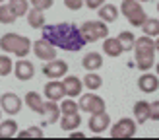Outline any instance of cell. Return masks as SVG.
<instances>
[{
	"mask_svg": "<svg viewBox=\"0 0 159 140\" xmlns=\"http://www.w3.org/2000/svg\"><path fill=\"white\" fill-rule=\"evenodd\" d=\"M16 20V14L12 12V8L8 6V4H0V23H4V26H8V23H14Z\"/></svg>",
	"mask_w": 159,
	"mask_h": 140,
	"instance_id": "31",
	"label": "cell"
},
{
	"mask_svg": "<svg viewBox=\"0 0 159 140\" xmlns=\"http://www.w3.org/2000/svg\"><path fill=\"white\" fill-rule=\"evenodd\" d=\"M138 88H140V91H144V93H155L157 88H159L157 74L148 72V70H146V72L138 78Z\"/></svg>",
	"mask_w": 159,
	"mask_h": 140,
	"instance_id": "14",
	"label": "cell"
},
{
	"mask_svg": "<svg viewBox=\"0 0 159 140\" xmlns=\"http://www.w3.org/2000/svg\"><path fill=\"white\" fill-rule=\"evenodd\" d=\"M60 128L64 132H70V130H76L80 124H82V117H80V111L78 113H70V115H60Z\"/></svg>",
	"mask_w": 159,
	"mask_h": 140,
	"instance_id": "20",
	"label": "cell"
},
{
	"mask_svg": "<svg viewBox=\"0 0 159 140\" xmlns=\"http://www.w3.org/2000/svg\"><path fill=\"white\" fill-rule=\"evenodd\" d=\"M0 109H2V113L10 115V117L18 115L21 111V97L14 91L2 93V96H0Z\"/></svg>",
	"mask_w": 159,
	"mask_h": 140,
	"instance_id": "8",
	"label": "cell"
},
{
	"mask_svg": "<svg viewBox=\"0 0 159 140\" xmlns=\"http://www.w3.org/2000/svg\"><path fill=\"white\" fill-rule=\"evenodd\" d=\"M116 39L120 41V45H122L124 51H132L134 41H136V35H134L132 31H120V33L116 35Z\"/></svg>",
	"mask_w": 159,
	"mask_h": 140,
	"instance_id": "30",
	"label": "cell"
},
{
	"mask_svg": "<svg viewBox=\"0 0 159 140\" xmlns=\"http://www.w3.org/2000/svg\"><path fill=\"white\" fill-rule=\"evenodd\" d=\"M12 72L16 74V78H18L20 82H27V80H31V78L35 76V66H33V62H29L25 58H20L14 64Z\"/></svg>",
	"mask_w": 159,
	"mask_h": 140,
	"instance_id": "11",
	"label": "cell"
},
{
	"mask_svg": "<svg viewBox=\"0 0 159 140\" xmlns=\"http://www.w3.org/2000/svg\"><path fill=\"white\" fill-rule=\"evenodd\" d=\"M0 121H2V109H0Z\"/></svg>",
	"mask_w": 159,
	"mask_h": 140,
	"instance_id": "40",
	"label": "cell"
},
{
	"mask_svg": "<svg viewBox=\"0 0 159 140\" xmlns=\"http://www.w3.org/2000/svg\"><path fill=\"white\" fill-rule=\"evenodd\" d=\"M97 14H99V20L105 21V23H113L120 16V12H118V8L115 4H105V2L97 8Z\"/></svg>",
	"mask_w": 159,
	"mask_h": 140,
	"instance_id": "17",
	"label": "cell"
},
{
	"mask_svg": "<svg viewBox=\"0 0 159 140\" xmlns=\"http://www.w3.org/2000/svg\"><path fill=\"white\" fill-rule=\"evenodd\" d=\"M70 138H85V134L84 132H72L70 130Z\"/></svg>",
	"mask_w": 159,
	"mask_h": 140,
	"instance_id": "38",
	"label": "cell"
},
{
	"mask_svg": "<svg viewBox=\"0 0 159 140\" xmlns=\"http://www.w3.org/2000/svg\"><path fill=\"white\" fill-rule=\"evenodd\" d=\"M45 97L51 99V101H60L62 97H66L62 80H49L45 84Z\"/></svg>",
	"mask_w": 159,
	"mask_h": 140,
	"instance_id": "12",
	"label": "cell"
},
{
	"mask_svg": "<svg viewBox=\"0 0 159 140\" xmlns=\"http://www.w3.org/2000/svg\"><path fill=\"white\" fill-rule=\"evenodd\" d=\"M23 101H25V105L31 109V111L41 113V107H43V97L39 96V91H27V93H25V97H23Z\"/></svg>",
	"mask_w": 159,
	"mask_h": 140,
	"instance_id": "24",
	"label": "cell"
},
{
	"mask_svg": "<svg viewBox=\"0 0 159 140\" xmlns=\"http://www.w3.org/2000/svg\"><path fill=\"white\" fill-rule=\"evenodd\" d=\"M2 2H6V0H0V4H2Z\"/></svg>",
	"mask_w": 159,
	"mask_h": 140,
	"instance_id": "41",
	"label": "cell"
},
{
	"mask_svg": "<svg viewBox=\"0 0 159 140\" xmlns=\"http://www.w3.org/2000/svg\"><path fill=\"white\" fill-rule=\"evenodd\" d=\"M149 119L152 121L159 119V101H152L149 103Z\"/></svg>",
	"mask_w": 159,
	"mask_h": 140,
	"instance_id": "35",
	"label": "cell"
},
{
	"mask_svg": "<svg viewBox=\"0 0 159 140\" xmlns=\"http://www.w3.org/2000/svg\"><path fill=\"white\" fill-rule=\"evenodd\" d=\"M134 117L136 124H144L149 119V101H136L134 103Z\"/></svg>",
	"mask_w": 159,
	"mask_h": 140,
	"instance_id": "23",
	"label": "cell"
},
{
	"mask_svg": "<svg viewBox=\"0 0 159 140\" xmlns=\"http://www.w3.org/2000/svg\"><path fill=\"white\" fill-rule=\"evenodd\" d=\"M14 68V62L8 54H0V76H10Z\"/></svg>",
	"mask_w": 159,
	"mask_h": 140,
	"instance_id": "33",
	"label": "cell"
},
{
	"mask_svg": "<svg viewBox=\"0 0 159 140\" xmlns=\"http://www.w3.org/2000/svg\"><path fill=\"white\" fill-rule=\"evenodd\" d=\"M82 66L85 70H89V72H95V70H99L103 66V54L93 51V53H87L85 57L82 58Z\"/></svg>",
	"mask_w": 159,
	"mask_h": 140,
	"instance_id": "19",
	"label": "cell"
},
{
	"mask_svg": "<svg viewBox=\"0 0 159 140\" xmlns=\"http://www.w3.org/2000/svg\"><path fill=\"white\" fill-rule=\"evenodd\" d=\"M68 74V62L60 58L47 60L43 64V76H47L49 80H60Z\"/></svg>",
	"mask_w": 159,
	"mask_h": 140,
	"instance_id": "7",
	"label": "cell"
},
{
	"mask_svg": "<svg viewBox=\"0 0 159 140\" xmlns=\"http://www.w3.org/2000/svg\"><path fill=\"white\" fill-rule=\"evenodd\" d=\"M111 128V138H134L136 136V121H132L130 117H122L120 121H116Z\"/></svg>",
	"mask_w": 159,
	"mask_h": 140,
	"instance_id": "6",
	"label": "cell"
},
{
	"mask_svg": "<svg viewBox=\"0 0 159 140\" xmlns=\"http://www.w3.org/2000/svg\"><path fill=\"white\" fill-rule=\"evenodd\" d=\"M103 2H105V0H84V4L89 8V10H97Z\"/></svg>",
	"mask_w": 159,
	"mask_h": 140,
	"instance_id": "37",
	"label": "cell"
},
{
	"mask_svg": "<svg viewBox=\"0 0 159 140\" xmlns=\"http://www.w3.org/2000/svg\"><path fill=\"white\" fill-rule=\"evenodd\" d=\"M43 39H47L54 49H62V51H82L87 45L84 39L80 26L72 21H62V23H54V26H43Z\"/></svg>",
	"mask_w": 159,
	"mask_h": 140,
	"instance_id": "1",
	"label": "cell"
},
{
	"mask_svg": "<svg viewBox=\"0 0 159 140\" xmlns=\"http://www.w3.org/2000/svg\"><path fill=\"white\" fill-rule=\"evenodd\" d=\"M80 31H82V35L87 43H95V41H99V39H105L109 35V26L105 21H84L82 26H80Z\"/></svg>",
	"mask_w": 159,
	"mask_h": 140,
	"instance_id": "4",
	"label": "cell"
},
{
	"mask_svg": "<svg viewBox=\"0 0 159 140\" xmlns=\"http://www.w3.org/2000/svg\"><path fill=\"white\" fill-rule=\"evenodd\" d=\"M118 12L128 20V23H132V27H140L148 18L146 10L142 8V2H138V0H122Z\"/></svg>",
	"mask_w": 159,
	"mask_h": 140,
	"instance_id": "3",
	"label": "cell"
},
{
	"mask_svg": "<svg viewBox=\"0 0 159 140\" xmlns=\"http://www.w3.org/2000/svg\"><path fill=\"white\" fill-rule=\"evenodd\" d=\"M82 84H84L89 91H95V90H99L101 86H103V78H101L99 74H95V72H87V74L84 76Z\"/></svg>",
	"mask_w": 159,
	"mask_h": 140,
	"instance_id": "26",
	"label": "cell"
},
{
	"mask_svg": "<svg viewBox=\"0 0 159 140\" xmlns=\"http://www.w3.org/2000/svg\"><path fill=\"white\" fill-rule=\"evenodd\" d=\"M87 127H89V130L95 132V134H101V132H105L111 127V117L107 115V111L93 113L89 117V121H87Z\"/></svg>",
	"mask_w": 159,
	"mask_h": 140,
	"instance_id": "10",
	"label": "cell"
},
{
	"mask_svg": "<svg viewBox=\"0 0 159 140\" xmlns=\"http://www.w3.org/2000/svg\"><path fill=\"white\" fill-rule=\"evenodd\" d=\"M62 84H64V91H66V96L68 97H80L82 96V91H84V84L82 80H80L78 76H64L62 78Z\"/></svg>",
	"mask_w": 159,
	"mask_h": 140,
	"instance_id": "15",
	"label": "cell"
},
{
	"mask_svg": "<svg viewBox=\"0 0 159 140\" xmlns=\"http://www.w3.org/2000/svg\"><path fill=\"white\" fill-rule=\"evenodd\" d=\"M103 53L109 54V57H113V58H116V57H120L124 53V49H122V45H120V41H118L116 37H109L107 35L103 39Z\"/></svg>",
	"mask_w": 159,
	"mask_h": 140,
	"instance_id": "18",
	"label": "cell"
},
{
	"mask_svg": "<svg viewBox=\"0 0 159 140\" xmlns=\"http://www.w3.org/2000/svg\"><path fill=\"white\" fill-rule=\"evenodd\" d=\"M8 6L12 8V12L16 14V18H23V16L27 14V10H29V0H10L8 2Z\"/></svg>",
	"mask_w": 159,
	"mask_h": 140,
	"instance_id": "28",
	"label": "cell"
},
{
	"mask_svg": "<svg viewBox=\"0 0 159 140\" xmlns=\"http://www.w3.org/2000/svg\"><path fill=\"white\" fill-rule=\"evenodd\" d=\"M18 132V123L14 119H6L0 121V138H12Z\"/></svg>",
	"mask_w": 159,
	"mask_h": 140,
	"instance_id": "25",
	"label": "cell"
},
{
	"mask_svg": "<svg viewBox=\"0 0 159 140\" xmlns=\"http://www.w3.org/2000/svg\"><path fill=\"white\" fill-rule=\"evenodd\" d=\"M60 115H70V113H78L80 109H78V101H74V97H68L66 96V99L62 97L60 99Z\"/></svg>",
	"mask_w": 159,
	"mask_h": 140,
	"instance_id": "29",
	"label": "cell"
},
{
	"mask_svg": "<svg viewBox=\"0 0 159 140\" xmlns=\"http://www.w3.org/2000/svg\"><path fill=\"white\" fill-rule=\"evenodd\" d=\"M64 6L68 10H80L84 8V0H64Z\"/></svg>",
	"mask_w": 159,
	"mask_h": 140,
	"instance_id": "36",
	"label": "cell"
},
{
	"mask_svg": "<svg viewBox=\"0 0 159 140\" xmlns=\"http://www.w3.org/2000/svg\"><path fill=\"white\" fill-rule=\"evenodd\" d=\"M0 49L6 54H16L20 58H25L31 51V39L20 33H4L0 37Z\"/></svg>",
	"mask_w": 159,
	"mask_h": 140,
	"instance_id": "2",
	"label": "cell"
},
{
	"mask_svg": "<svg viewBox=\"0 0 159 140\" xmlns=\"http://www.w3.org/2000/svg\"><path fill=\"white\" fill-rule=\"evenodd\" d=\"M31 49H33V54L39 60H52L57 58V49L47 41V39H37V41L31 43Z\"/></svg>",
	"mask_w": 159,
	"mask_h": 140,
	"instance_id": "9",
	"label": "cell"
},
{
	"mask_svg": "<svg viewBox=\"0 0 159 140\" xmlns=\"http://www.w3.org/2000/svg\"><path fill=\"white\" fill-rule=\"evenodd\" d=\"M29 4L33 6V8H39V10H47V8H52L54 4V0H29Z\"/></svg>",
	"mask_w": 159,
	"mask_h": 140,
	"instance_id": "34",
	"label": "cell"
},
{
	"mask_svg": "<svg viewBox=\"0 0 159 140\" xmlns=\"http://www.w3.org/2000/svg\"><path fill=\"white\" fill-rule=\"evenodd\" d=\"M16 136L18 138H43L45 132H43L41 127H29L25 130H21V132H16Z\"/></svg>",
	"mask_w": 159,
	"mask_h": 140,
	"instance_id": "32",
	"label": "cell"
},
{
	"mask_svg": "<svg viewBox=\"0 0 159 140\" xmlns=\"http://www.w3.org/2000/svg\"><path fill=\"white\" fill-rule=\"evenodd\" d=\"M142 31L148 37H157L159 35V20L157 18H146V21L142 23Z\"/></svg>",
	"mask_w": 159,
	"mask_h": 140,
	"instance_id": "27",
	"label": "cell"
},
{
	"mask_svg": "<svg viewBox=\"0 0 159 140\" xmlns=\"http://www.w3.org/2000/svg\"><path fill=\"white\" fill-rule=\"evenodd\" d=\"M138 2H152V0H138Z\"/></svg>",
	"mask_w": 159,
	"mask_h": 140,
	"instance_id": "39",
	"label": "cell"
},
{
	"mask_svg": "<svg viewBox=\"0 0 159 140\" xmlns=\"http://www.w3.org/2000/svg\"><path fill=\"white\" fill-rule=\"evenodd\" d=\"M78 109H80V111H84V113L93 115V113H103L107 109V103H105V99H103V97L97 96V93L89 91V93H85V96L80 97Z\"/></svg>",
	"mask_w": 159,
	"mask_h": 140,
	"instance_id": "5",
	"label": "cell"
},
{
	"mask_svg": "<svg viewBox=\"0 0 159 140\" xmlns=\"http://www.w3.org/2000/svg\"><path fill=\"white\" fill-rule=\"evenodd\" d=\"M134 53H148V54H157V41L155 37H148V35H142L136 37L134 41Z\"/></svg>",
	"mask_w": 159,
	"mask_h": 140,
	"instance_id": "13",
	"label": "cell"
},
{
	"mask_svg": "<svg viewBox=\"0 0 159 140\" xmlns=\"http://www.w3.org/2000/svg\"><path fill=\"white\" fill-rule=\"evenodd\" d=\"M25 16H27V23H29L33 29H41V27L45 26V12L39 10V8H33V6H31Z\"/></svg>",
	"mask_w": 159,
	"mask_h": 140,
	"instance_id": "22",
	"label": "cell"
},
{
	"mask_svg": "<svg viewBox=\"0 0 159 140\" xmlns=\"http://www.w3.org/2000/svg\"><path fill=\"white\" fill-rule=\"evenodd\" d=\"M155 64V54H148V53H136L134 54V66L138 70H152Z\"/></svg>",
	"mask_w": 159,
	"mask_h": 140,
	"instance_id": "21",
	"label": "cell"
},
{
	"mask_svg": "<svg viewBox=\"0 0 159 140\" xmlns=\"http://www.w3.org/2000/svg\"><path fill=\"white\" fill-rule=\"evenodd\" d=\"M39 115L47 117V123L52 124V123H57L60 119V107H58L57 101L47 99V101H43V107H41V113H39Z\"/></svg>",
	"mask_w": 159,
	"mask_h": 140,
	"instance_id": "16",
	"label": "cell"
}]
</instances>
